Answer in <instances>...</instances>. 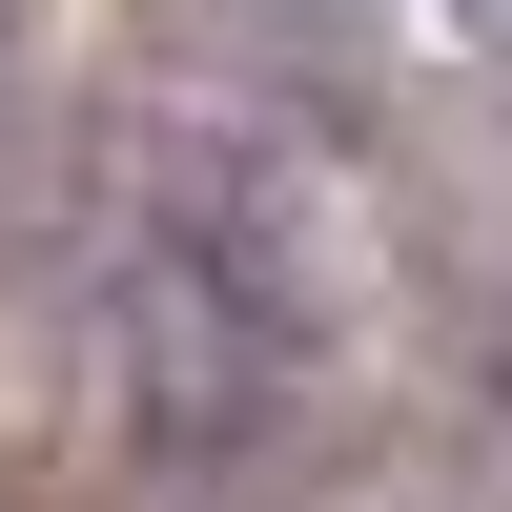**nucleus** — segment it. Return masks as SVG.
<instances>
[{
    "instance_id": "obj_2",
    "label": "nucleus",
    "mask_w": 512,
    "mask_h": 512,
    "mask_svg": "<svg viewBox=\"0 0 512 512\" xmlns=\"http://www.w3.org/2000/svg\"><path fill=\"white\" fill-rule=\"evenodd\" d=\"M0 41H21V0H0Z\"/></svg>"
},
{
    "instance_id": "obj_1",
    "label": "nucleus",
    "mask_w": 512,
    "mask_h": 512,
    "mask_svg": "<svg viewBox=\"0 0 512 512\" xmlns=\"http://www.w3.org/2000/svg\"><path fill=\"white\" fill-rule=\"evenodd\" d=\"M103 369L164 492H246L328 410V246L226 123H144L103 205Z\"/></svg>"
}]
</instances>
